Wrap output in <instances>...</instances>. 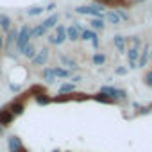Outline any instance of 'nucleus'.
<instances>
[{"label":"nucleus","mask_w":152,"mask_h":152,"mask_svg":"<svg viewBox=\"0 0 152 152\" xmlns=\"http://www.w3.org/2000/svg\"><path fill=\"white\" fill-rule=\"evenodd\" d=\"M143 83H145V86L152 88V70H148V72L143 75Z\"/></svg>","instance_id":"cd10ccee"},{"label":"nucleus","mask_w":152,"mask_h":152,"mask_svg":"<svg viewBox=\"0 0 152 152\" xmlns=\"http://www.w3.org/2000/svg\"><path fill=\"white\" fill-rule=\"evenodd\" d=\"M31 38H32V29H31L29 25H23V27L20 29V32H18V39H16V43H15L16 50L22 52L23 47L29 45V39H31Z\"/></svg>","instance_id":"f257e3e1"},{"label":"nucleus","mask_w":152,"mask_h":152,"mask_svg":"<svg viewBox=\"0 0 152 152\" xmlns=\"http://www.w3.org/2000/svg\"><path fill=\"white\" fill-rule=\"evenodd\" d=\"M148 57H150V59H152V50H150V54H148Z\"/></svg>","instance_id":"4c0bfd02"},{"label":"nucleus","mask_w":152,"mask_h":152,"mask_svg":"<svg viewBox=\"0 0 152 152\" xmlns=\"http://www.w3.org/2000/svg\"><path fill=\"white\" fill-rule=\"evenodd\" d=\"M81 39H84V41H91L95 48L99 47V38H97V34H95L93 31H90V29L81 31Z\"/></svg>","instance_id":"0eeeda50"},{"label":"nucleus","mask_w":152,"mask_h":152,"mask_svg":"<svg viewBox=\"0 0 152 152\" xmlns=\"http://www.w3.org/2000/svg\"><path fill=\"white\" fill-rule=\"evenodd\" d=\"M100 93L107 95V97H109V99H113L115 102H118V100H124V99L127 97L125 90H120V88H113V86H102V88H100Z\"/></svg>","instance_id":"f03ea898"},{"label":"nucleus","mask_w":152,"mask_h":152,"mask_svg":"<svg viewBox=\"0 0 152 152\" xmlns=\"http://www.w3.org/2000/svg\"><path fill=\"white\" fill-rule=\"evenodd\" d=\"M57 22H59V15H52V16H48V18H47V20H45L41 25H43V27L48 31V29L56 27V23H57Z\"/></svg>","instance_id":"f8f14e48"},{"label":"nucleus","mask_w":152,"mask_h":152,"mask_svg":"<svg viewBox=\"0 0 152 152\" xmlns=\"http://www.w3.org/2000/svg\"><path fill=\"white\" fill-rule=\"evenodd\" d=\"M79 15H90L93 18H102V7L100 6H95V7H77L75 9Z\"/></svg>","instance_id":"39448f33"},{"label":"nucleus","mask_w":152,"mask_h":152,"mask_svg":"<svg viewBox=\"0 0 152 152\" xmlns=\"http://www.w3.org/2000/svg\"><path fill=\"white\" fill-rule=\"evenodd\" d=\"M52 70H54V75H56V77H63V79H70V77H72V72H70V70H64V68H61V66L52 68Z\"/></svg>","instance_id":"4468645a"},{"label":"nucleus","mask_w":152,"mask_h":152,"mask_svg":"<svg viewBox=\"0 0 152 152\" xmlns=\"http://www.w3.org/2000/svg\"><path fill=\"white\" fill-rule=\"evenodd\" d=\"M131 41H132V48H138V47L141 45V41H140L138 38H131Z\"/></svg>","instance_id":"c756f323"},{"label":"nucleus","mask_w":152,"mask_h":152,"mask_svg":"<svg viewBox=\"0 0 152 152\" xmlns=\"http://www.w3.org/2000/svg\"><path fill=\"white\" fill-rule=\"evenodd\" d=\"M45 34H47V29H45L41 23H39V25H36V27L32 29V38H34V39H39V38H43Z\"/></svg>","instance_id":"a211bd4d"},{"label":"nucleus","mask_w":152,"mask_h":152,"mask_svg":"<svg viewBox=\"0 0 152 152\" xmlns=\"http://www.w3.org/2000/svg\"><path fill=\"white\" fill-rule=\"evenodd\" d=\"M45 11V7H31V9H27V15L29 16H38V15H41Z\"/></svg>","instance_id":"bb28decb"},{"label":"nucleus","mask_w":152,"mask_h":152,"mask_svg":"<svg viewBox=\"0 0 152 152\" xmlns=\"http://www.w3.org/2000/svg\"><path fill=\"white\" fill-rule=\"evenodd\" d=\"M106 18H107V22H111L113 25H118V23H120V16H118V13H113V11H111V13L106 15Z\"/></svg>","instance_id":"393cba45"},{"label":"nucleus","mask_w":152,"mask_h":152,"mask_svg":"<svg viewBox=\"0 0 152 152\" xmlns=\"http://www.w3.org/2000/svg\"><path fill=\"white\" fill-rule=\"evenodd\" d=\"M116 75H125L127 73V68H124V66H120V68H116V72H115Z\"/></svg>","instance_id":"7c9ffc66"},{"label":"nucleus","mask_w":152,"mask_h":152,"mask_svg":"<svg viewBox=\"0 0 152 152\" xmlns=\"http://www.w3.org/2000/svg\"><path fill=\"white\" fill-rule=\"evenodd\" d=\"M9 90L11 91H20V86L18 84H9Z\"/></svg>","instance_id":"2f4dec72"},{"label":"nucleus","mask_w":152,"mask_h":152,"mask_svg":"<svg viewBox=\"0 0 152 152\" xmlns=\"http://www.w3.org/2000/svg\"><path fill=\"white\" fill-rule=\"evenodd\" d=\"M13 120H15V116H13V115H11L6 107L0 109V125L7 127V125H11V124H13Z\"/></svg>","instance_id":"6e6552de"},{"label":"nucleus","mask_w":152,"mask_h":152,"mask_svg":"<svg viewBox=\"0 0 152 152\" xmlns=\"http://www.w3.org/2000/svg\"><path fill=\"white\" fill-rule=\"evenodd\" d=\"M0 29H4V31H11V18L6 16V15H0Z\"/></svg>","instance_id":"aec40b11"},{"label":"nucleus","mask_w":152,"mask_h":152,"mask_svg":"<svg viewBox=\"0 0 152 152\" xmlns=\"http://www.w3.org/2000/svg\"><path fill=\"white\" fill-rule=\"evenodd\" d=\"M127 57H129V63H136L138 61V57H140V50L138 48H129V52H127ZM138 64V63H136Z\"/></svg>","instance_id":"4be33fe9"},{"label":"nucleus","mask_w":152,"mask_h":152,"mask_svg":"<svg viewBox=\"0 0 152 152\" xmlns=\"http://www.w3.org/2000/svg\"><path fill=\"white\" fill-rule=\"evenodd\" d=\"M36 100H38V104H48V102H52V99H50V97H47V93L38 95V97H36Z\"/></svg>","instance_id":"c85d7f7f"},{"label":"nucleus","mask_w":152,"mask_h":152,"mask_svg":"<svg viewBox=\"0 0 152 152\" xmlns=\"http://www.w3.org/2000/svg\"><path fill=\"white\" fill-rule=\"evenodd\" d=\"M75 91V84L73 83H64L59 86V95H64V93H73Z\"/></svg>","instance_id":"6ab92c4d"},{"label":"nucleus","mask_w":152,"mask_h":152,"mask_svg":"<svg viewBox=\"0 0 152 152\" xmlns=\"http://www.w3.org/2000/svg\"><path fill=\"white\" fill-rule=\"evenodd\" d=\"M61 61H63L68 68H72V70H77V68H79V66H77V63H75L73 59H70L68 56H61Z\"/></svg>","instance_id":"b1692460"},{"label":"nucleus","mask_w":152,"mask_h":152,"mask_svg":"<svg viewBox=\"0 0 152 152\" xmlns=\"http://www.w3.org/2000/svg\"><path fill=\"white\" fill-rule=\"evenodd\" d=\"M118 16H120V18H124V20H129V15H127V13H124V11H120V13H118Z\"/></svg>","instance_id":"473e14b6"},{"label":"nucleus","mask_w":152,"mask_h":152,"mask_svg":"<svg viewBox=\"0 0 152 152\" xmlns=\"http://www.w3.org/2000/svg\"><path fill=\"white\" fill-rule=\"evenodd\" d=\"M18 152H27V150H25V148H22V150H18Z\"/></svg>","instance_id":"58836bf2"},{"label":"nucleus","mask_w":152,"mask_h":152,"mask_svg":"<svg viewBox=\"0 0 152 152\" xmlns=\"http://www.w3.org/2000/svg\"><path fill=\"white\" fill-rule=\"evenodd\" d=\"M90 23H91V27H93L95 31H104V27H106V23H104L102 18H93Z\"/></svg>","instance_id":"5701e85b"},{"label":"nucleus","mask_w":152,"mask_h":152,"mask_svg":"<svg viewBox=\"0 0 152 152\" xmlns=\"http://www.w3.org/2000/svg\"><path fill=\"white\" fill-rule=\"evenodd\" d=\"M4 132H6V127H4V125H0V136H4Z\"/></svg>","instance_id":"e433bc0d"},{"label":"nucleus","mask_w":152,"mask_h":152,"mask_svg":"<svg viewBox=\"0 0 152 152\" xmlns=\"http://www.w3.org/2000/svg\"><path fill=\"white\" fill-rule=\"evenodd\" d=\"M93 99H95L97 102H100V104H113V102H115L113 99H109L107 95H104V93H100V91H99L97 95H93Z\"/></svg>","instance_id":"412c9836"},{"label":"nucleus","mask_w":152,"mask_h":152,"mask_svg":"<svg viewBox=\"0 0 152 152\" xmlns=\"http://www.w3.org/2000/svg\"><path fill=\"white\" fill-rule=\"evenodd\" d=\"M102 4H106V6H115V7H118V9H122V7H125L129 2H125V0H100Z\"/></svg>","instance_id":"f3484780"},{"label":"nucleus","mask_w":152,"mask_h":152,"mask_svg":"<svg viewBox=\"0 0 152 152\" xmlns=\"http://www.w3.org/2000/svg\"><path fill=\"white\" fill-rule=\"evenodd\" d=\"M18 32H20L18 29H11V31L7 32V38H6V41H4V47H6V48H9V47L13 45V41L16 43V39H18Z\"/></svg>","instance_id":"9b49d317"},{"label":"nucleus","mask_w":152,"mask_h":152,"mask_svg":"<svg viewBox=\"0 0 152 152\" xmlns=\"http://www.w3.org/2000/svg\"><path fill=\"white\" fill-rule=\"evenodd\" d=\"M52 9H56V4H54V2H52V4H48V6H47V9H45V11H52Z\"/></svg>","instance_id":"72a5a7b5"},{"label":"nucleus","mask_w":152,"mask_h":152,"mask_svg":"<svg viewBox=\"0 0 152 152\" xmlns=\"http://www.w3.org/2000/svg\"><path fill=\"white\" fill-rule=\"evenodd\" d=\"M0 73H2V70H0Z\"/></svg>","instance_id":"ea45409f"},{"label":"nucleus","mask_w":152,"mask_h":152,"mask_svg":"<svg viewBox=\"0 0 152 152\" xmlns=\"http://www.w3.org/2000/svg\"><path fill=\"white\" fill-rule=\"evenodd\" d=\"M113 45L118 48V52H125V38L124 36H115L113 38Z\"/></svg>","instance_id":"2eb2a0df"},{"label":"nucleus","mask_w":152,"mask_h":152,"mask_svg":"<svg viewBox=\"0 0 152 152\" xmlns=\"http://www.w3.org/2000/svg\"><path fill=\"white\" fill-rule=\"evenodd\" d=\"M104 63H106V56H104V54H100V52L93 54V64L100 66V64H104Z\"/></svg>","instance_id":"a878e982"},{"label":"nucleus","mask_w":152,"mask_h":152,"mask_svg":"<svg viewBox=\"0 0 152 152\" xmlns=\"http://www.w3.org/2000/svg\"><path fill=\"white\" fill-rule=\"evenodd\" d=\"M2 50H4V38L0 36V52H2Z\"/></svg>","instance_id":"f704fd0d"},{"label":"nucleus","mask_w":152,"mask_h":152,"mask_svg":"<svg viewBox=\"0 0 152 152\" xmlns=\"http://www.w3.org/2000/svg\"><path fill=\"white\" fill-rule=\"evenodd\" d=\"M25 99H15L11 104H7L6 106V109L13 115V116H20L22 113H23V109H25V102H23Z\"/></svg>","instance_id":"7ed1b4c3"},{"label":"nucleus","mask_w":152,"mask_h":152,"mask_svg":"<svg viewBox=\"0 0 152 152\" xmlns=\"http://www.w3.org/2000/svg\"><path fill=\"white\" fill-rule=\"evenodd\" d=\"M47 61H48V48H41L39 52H36V56L32 59V64L34 66H43Z\"/></svg>","instance_id":"423d86ee"},{"label":"nucleus","mask_w":152,"mask_h":152,"mask_svg":"<svg viewBox=\"0 0 152 152\" xmlns=\"http://www.w3.org/2000/svg\"><path fill=\"white\" fill-rule=\"evenodd\" d=\"M64 39H66V29L63 25H57L56 32L52 36H48V43H52V45H61V43H64Z\"/></svg>","instance_id":"20e7f679"},{"label":"nucleus","mask_w":152,"mask_h":152,"mask_svg":"<svg viewBox=\"0 0 152 152\" xmlns=\"http://www.w3.org/2000/svg\"><path fill=\"white\" fill-rule=\"evenodd\" d=\"M7 147H9V150H11V152H18V150H22V148H23L22 140H20L18 136H11V138H9V141H7Z\"/></svg>","instance_id":"9d476101"},{"label":"nucleus","mask_w":152,"mask_h":152,"mask_svg":"<svg viewBox=\"0 0 152 152\" xmlns=\"http://www.w3.org/2000/svg\"><path fill=\"white\" fill-rule=\"evenodd\" d=\"M41 77H43V81H47V83H54V81H56V75H54V70H52V68H43Z\"/></svg>","instance_id":"dca6fc26"},{"label":"nucleus","mask_w":152,"mask_h":152,"mask_svg":"<svg viewBox=\"0 0 152 152\" xmlns=\"http://www.w3.org/2000/svg\"><path fill=\"white\" fill-rule=\"evenodd\" d=\"M66 39H72V41L81 39V31H79L77 25H70V27H66Z\"/></svg>","instance_id":"1a4fd4ad"},{"label":"nucleus","mask_w":152,"mask_h":152,"mask_svg":"<svg viewBox=\"0 0 152 152\" xmlns=\"http://www.w3.org/2000/svg\"><path fill=\"white\" fill-rule=\"evenodd\" d=\"M22 54H23L27 59H31V61H32V59H34V56H36V48H34V45H32V43L25 45V47H23V50H22Z\"/></svg>","instance_id":"ddd939ff"},{"label":"nucleus","mask_w":152,"mask_h":152,"mask_svg":"<svg viewBox=\"0 0 152 152\" xmlns=\"http://www.w3.org/2000/svg\"><path fill=\"white\" fill-rule=\"evenodd\" d=\"M72 81H73V84H75V83H79V81H81V77H79V75H75V77H72Z\"/></svg>","instance_id":"c9c22d12"}]
</instances>
